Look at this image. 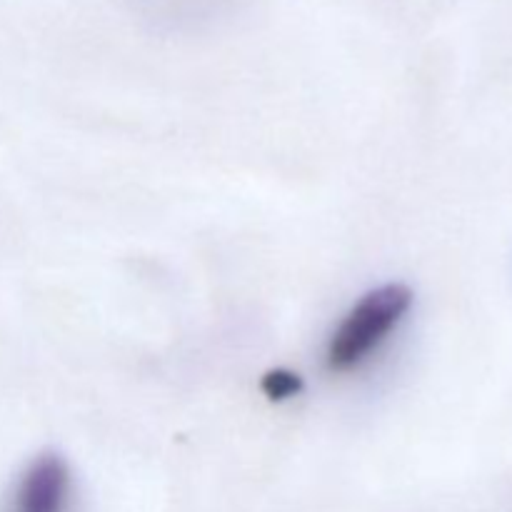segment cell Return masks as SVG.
I'll use <instances>...</instances> for the list:
<instances>
[{
  "instance_id": "obj_1",
  "label": "cell",
  "mask_w": 512,
  "mask_h": 512,
  "mask_svg": "<svg viewBox=\"0 0 512 512\" xmlns=\"http://www.w3.org/2000/svg\"><path fill=\"white\" fill-rule=\"evenodd\" d=\"M413 295L405 285L388 283L370 290L345 313L335 333L330 335L325 363L333 373H350L368 363L378 353L388 335L408 315Z\"/></svg>"
},
{
  "instance_id": "obj_2",
  "label": "cell",
  "mask_w": 512,
  "mask_h": 512,
  "mask_svg": "<svg viewBox=\"0 0 512 512\" xmlns=\"http://www.w3.org/2000/svg\"><path fill=\"white\" fill-rule=\"evenodd\" d=\"M70 470L58 455H40L15 483L5 512H68Z\"/></svg>"
},
{
  "instance_id": "obj_3",
  "label": "cell",
  "mask_w": 512,
  "mask_h": 512,
  "mask_svg": "<svg viewBox=\"0 0 512 512\" xmlns=\"http://www.w3.org/2000/svg\"><path fill=\"white\" fill-rule=\"evenodd\" d=\"M303 383L295 373H288V370H273L263 378V393L268 395L270 400H288L295 398L300 393Z\"/></svg>"
}]
</instances>
